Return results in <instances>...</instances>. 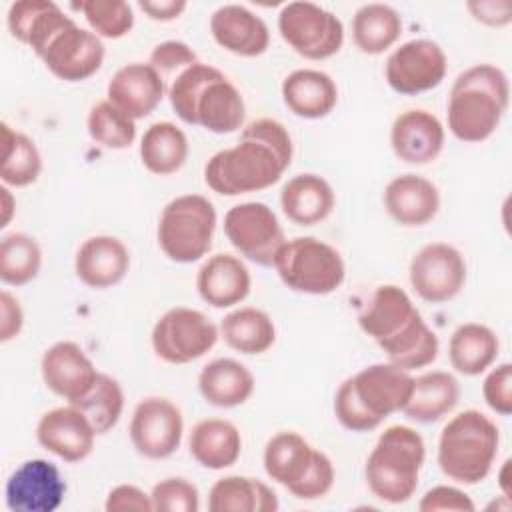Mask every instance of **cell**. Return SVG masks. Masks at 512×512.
<instances>
[{
	"label": "cell",
	"mask_w": 512,
	"mask_h": 512,
	"mask_svg": "<svg viewBox=\"0 0 512 512\" xmlns=\"http://www.w3.org/2000/svg\"><path fill=\"white\" fill-rule=\"evenodd\" d=\"M294 144L274 118L246 124L234 146L218 150L204 164L206 186L220 196H242L274 186L292 164Z\"/></svg>",
	"instance_id": "obj_1"
},
{
	"label": "cell",
	"mask_w": 512,
	"mask_h": 512,
	"mask_svg": "<svg viewBox=\"0 0 512 512\" xmlns=\"http://www.w3.org/2000/svg\"><path fill=\"white\" fill-rule=\"evenodd\" d=\"M168 100L182 122L212 134L236 132L246 118L240 90L222 70L200 60L172 78Z\"/></svg>",
	"instance_id": "obj_2"
},
{
	"label": "cell",
	"mask_w": 512,
	"mask_h": 512,
	"mask_svg": "<svg viewBox=\"0 0 512 512\" xmlns=\"http://www.w3.org/2000/svg\"><path fill=\"white\" fill-rule=\"evenodd\" d=\"M510 104L508 74L494 64L462 70L450 86L446 118L450 134L466 144L488 140Z\"/></svg>",
	"instance_id": "obj_3"
},
{
	"label": "cell",
	"mask_w": 512,
	"mask_h": 512,
	"mask_svg": "<svg viewBox=\"0 0 512 512\" xmlns=\"http://www.w3.org/2000/svg\"><path fill=\"white\" fill-rule=\"evenodd\" d=\"M414 376L390 362L370 364L348 376L334 394L336 420L350 432H370L402 412Z\"/></svg>",
	"instance_id": "obj_4"
},
{
	"label": "cell",
	"mask_w": 512,
	"mask_h": 512,
	"mask_svg": "<svg viewBox=\"0 0 512 512\" xmlns=\"http://www.w3.org/2000/svg\"><path fill=\"white\" fill-rule=\"evenodd\" d=\"M500 446L496 422L480 410L454 414L438 438V466L456 484H480L492 470Z\"/></svg>",
	"instance_id": "obj_5"
},
{
	"label": "cell",
	"mask_w": 512,
	"mask_h": 512,
	"mask_svg": "<svg viewBox=\"0 0 512 512\" xmlns=\"http://www.w3.org/2000/svg\"><path fill=\"white\" fill-rule=\"evenodd\" d=\"M426 446L420 432L410 426H388L376 440L364 464L370 492L388 504L410 500L418 488Z\"/></svg>",
	"instance_id": "obj_6"
},
{
	"label": "cell",
	"mask_w": 512,
	"mask_h": 512,
	"mask_svg": "<svg viewBox=\"0 0 512 512\" xmlns=\"http://www.w3.org/2000/svg\"><path fill=\"white\" fill-rule=\"evenodd\" d=\"M214 230V204L202 194H182L162 208L156 238L168 260L192 264L202 260L212 248Z\"/></svg>",
	"instance_id": "obj_7"
},
{
	"label": "cell",
	"mask_w": 512,
	"mask_h": 512,
	"mask_svg": "<svg viewBox=\"0 0 512 512\" xmlns=\"http://www.w3.org/2000/svg\"><path fill=\"white\" fill-rule=\"evenodd\" d=\"M274 270L286 288L310 296L332 294L346 278L342 254L314 236L286 240L274 258Z\"/></svg>",
	"instance_id": "obj_8"
},
{
	"label": "cell",
	"mask_w": 512,
	"mask_h": 512,
	"mask_svg": "<svg viewBox=\"0 0 512 512\" xmlns=\"http://www.w3.org/2000/svg\"><path fill=\"white\" fill-rule=\"evenodd\" d=\"M220 338L218 326L200 310L176 306L154 324L150 344L166 364H190L208 354Z\"/></svg>",
	"instance_id": "obj_9"
},
{
	"label": "cell",
	"mask_w": 512,
	"mask_h": 512,
	"mask_svg": "<svg viewBox=\"0 0 512 512\" xmlns=\"http://www.w3.org/2000/svg\"><path fill=\"white\" fill-rule=\"evenodd\" d=\"M278 32L306 60H326L344 44L342 20L314 2L284 4L278 12Z\"/></svg>",
	"instance_id": "obj_10"
},
{
	"label": "cell",
	"mask_w": 512,
	"mask_h": 512,
	"mask_svg": "<svg viewBox=\"0 0 512 512\" xmlns=\"http://www.w3.org/2000/svg\"><path fill=\"white\" fill-rule=\"evenodd\" d=\"M224 234L234 250L258 266H274L286 242L276 212L264 202H240L224 214Z\"/></svg>",
	"instance_id": "obj_11"
},
{
	"label": "cell",
	"mask_w": 512,
	"mask_h": 512,
	"mask_svg": "<svg viewBox=\"0 0 512 512\" xmlns=\"http://www.w3.org/2000/svg\"><path fill=\"white\" fill-rule=\"evenodd\" d=\"M468 268L462 252L448 242L424 244L410 260L412 290L430 304L454 300L466 284Z\"/></svg>",
	"instance_id": "obj_12"
},
{
	"label": "cell",
	"mask_w": 512,
	"mask_h": 512,
	"mask_svg": "<svg viewBox=\"0 0 512 512\" xmlns=\"http://www.w3.org/2000/svg\"><path fill=\"white\" fill-rule=\"evenodd\" d=\"M446 70L448 58L438 42L412 38L390 52L384 64V78L394 92L416 96L440 86Z\"/></svg>",
	"instance_id": "obj_13"
},
{
	"label": "cell",
	"mask_w": 512,
	"mask_h": 512,
	"mask_svg": "<svg viewBox=\"0 0 512 512\" xmlns=\"http://www.w3.org/2000/svg\"><path fill=\"white\" fill-rule=\"evenodd\" d=\"M184 418L180 408L164 396L142 398L130 418L128 436L134 450L148 460L172 456L182 442Z\"/></svg>",
	"instance_id": "obj_14"
},
{
	"label": "cell",
	"mask_w": 512,
	"mask_h": 512,
	"mask_svg": "<svg viewBox=\"0 0 512 512\" xmlns=\"http://www.w3.org/2000/svg\"><path fill=\"white\" fill-rule=\"evenodd\" d=\"M104 54L102 38L72 20L48 42L38 58L58 80L84 82L102 68Z\"/></svg>",
	"instance_id": "obj_15"
},
{
	"label": "cell",
	"mask_w": 512,
	"mask_h": 512,
	"mask_svg": "<svg viewBox=\"0 0 512 512\" xmlns=\"http://www.w3.org/2000/svg\"><path fill=\"white\" fill-rule=\"evenodd\" d=\"M66 480L44 458L24 460L6 480L4 500L12 512H54L66 496Z\"/></svg>",
	"instance_id": "obj_16"
},
{
	"label": "cell",
	"mask_w": 512,
	"mask_h": 512,
	"mask_svg": "<svg viewBox=\"0 0 512 512\" xmlns=\"http://www.w3.org/2000/svg\"><path fill=\"white\" fill-rule=\"evenodd\" d=\"M96 436L92 422L74 404L44 412L36 424L38 444L70 464L82 462L92 454Z\"/></svg>",
	"instance_id": "obj_17"
},
{
	"label": "cell",
	"mask_w": 512,
	"mask_h": 512,
	"mask_svg": "<svg viewBox=\"0 0 512 512\" xmlns=\"http://www.w3.org/2000/svg\"><path fill=\"white\" fill-rule=\"evenodd\" d=\"M40 372L46 388L68 404L86 396L100 374L84 348L72 340H60L46 348Z\"/></svg>",
	"instance_id": "obj_18"
},
{
	"label": "cell",
	"mask_w": 512,
	"mask_h": 512,
	"mask_svg": "<svg viewBox=\"0 0 512 512\" xmlns=\"http://www.w3.org/2000/svg\"><path fill=\"white\" fill-rule=\"evenodd\" d=\"M446 128L440 118L424 108L398 114L390 128V146L398 160L414 166L434 162L444 150Z\"/></svg>",
	"instance_id": "obj_19"
},
{
	"label": "cell",
	"mask_w": 512,
	"mask_h": 512,
	"mask_svg": "<svg viewBox=\"0 0 512 512\" xmlns=\"http://www.w3.org/2000/svg\"><path fill=\"white\" fill-rule=\"evenodd\" d=\"M418 316L420 310L404 288L396 284H380L360 308L358 326L380 348L406 330Z\"/></svg>",
	"instance_id": "obj_20"
},
{
	"label": "cell",
	"mask_w": 512,
	"mask_h": 512,
	"mask_svg": "<svg viewBox=\"0 0 512 512\" xmlns=\"http://www.w3.org/2000/svg\"><path fill=\"white\" fill-rule=\"evenodd\" d=\"M164 92V78L148 62H130L112 74L106 100L132 120H140L158 108Z\"/></svg>",
	"instance_id": "obj_21"
},
{
	"label": "cell",
	"mask_w": 512,
	"mask_h": 512,
	"mask_svg": "<svg viewBox=\"0 0 512 512\" xmlns=\"http://www.w3.org/2000/svg\"><path fill=\"white\" fill-rule=\"evenodd\" d=\"M210 34L220 48L242 58L262 56L270 46L266 22L242 4L218 6L210 16Z\"/></svg>",
	"instance_id": "obj_22"
},
{
	"label": "cell",
	"mask_w": 512,
	"mask_h": 512,
	"mask_svg": "<svg viewBox=\"0 0 512 512\" xmlns=\"http://www.w3.org/2000/svg\"><path fill=\"white\" fill-rule=\"evenodd\" d=\"M130 270L128 246L110 234L86 238L74 256V272L82 284L106 290L120 284Z\"/></svg>",
	"instance_id": "obj_23"
},
{
	"label": "cell",
	"mask_w": 512,
	"mask_h": 512,
	"mask_svg": "<svg viewBox=\"0 0 512 512\" xmlns=\"http://www.w3.org/2000/svg\"><path fill=\"white\" fill-rule=\"evenodd\" d=\"M388 216L406 228H418L432 222L440 210V192L436 184L420 174H400L392 178L382 194Z\"/></svg>",
	"instance_id": "obj_24"
},
{
	"label": "cell",
	"mask_w": 512,
	"mask_h": 512,
	"mask_svg": "<svg viewBox=\"0 0 512 512\" xmlns=\"http://www.w3.org/2000/svg\"><path fill=\"white\" fill-rule=\"evenodd\" d=\"M252 288L248 266L234 254L218 252L196 272L198 296L212 308H232L246 300Z\"/></svg>",
	"instance_id": "obj_25"
},
{
	"label": "cell",
	"mask_w": 512,
	"mask_h": 512,
	"mask_svg": "<svg viewBox=\"0 0 512 512\" xmlns=\"http://www.w3.org/2000/svg\"><path fill=\"white\" fill-rule=\"evenodd\" d=\"M320 454L322 450L314 448L304 436L284 430L266 442L262 464L268 478L292 494L310 474Z\"/></svg>",
	"instance_id": "obj_26"
},
{
	"label": "cell",
	"mask_w": 512,
	"mask_h": 512,
	"mask_svg": "<svg viewBox=\"0 0 512 512\" xmlns=\"http://www.w3.org/2000/svg\"><path fill=\"white\" fill-rule=\"evenodd\" d=\"M280 92L284 106L304 120L324 118L338 104V86L334 78L316 68L292 70L282 80Z\"/></svg>",
	"instance_id": "obj_27"
},
{
	"label": "cell",
	"mask_w": 512,
	"mask_h": 512,
	"mask_svg": "<svg viewBox=\"0 0 512 512\" xmlns=\"http://www.w3.org/2000/svg\"><path fill=\"white\" fill-rule=\"evenodd\" d=\"M72 18L50 0H20L12 2L6 14V24L20 44L28 46L36 56Z\"/></svg>",
	"instance_id": "obj_28"
},
{
	"label": "cell",
	"mask_w": 512,
	"mask_h": 512,
	"mask_svg": "<svg viewBox=\"0 0 512 512\" xmlns=\"http://www.w3.org/2000/svg\"><path fill=\"white\" fill-rule=\"evenodd\" d=\"M280 206L290 222L298 226H314L332 214L336 196L326 178L314 172H302L282 186Z\"/></svg>",
	"instance_id": "obj_29"
},
{
	"label": "cell",
	"mask_w": 512,
	"mask_h": 512,
	"mask_svg": "<svg viewBox=\"0 0 512 512\" xmlns=\"http://www.w3.org/2000/svg\"><path fill=\"white\" fill-rule=\"evenodd\" d=\"M460 400V384L452 372L430 370L414 378L412 392L402 408L408 420L434 424L448 416Z\"/></svg>",
	"instance_id": "obj_30"
},
{
	"label": "cell",
	"mask_w": 512,
	"mask_h": 512,
	"mask_svg": "<svg viewBox=\"0 0 512 512\" xmlns=\"http://www.w3.org/2000/svg\"><path fill=\"white\" fill-rule=\"evenodd\" d=\"M254 388V374L234 358H214L198 374L200 396L216 408L242 406Z\"/></svg>",
	"instance_id": "obj_31"
},
{
	"label": "cell",
	"mask_w": 512,
	"mask_h": 512,
	"mask_svg": "<svg viewBox=\"0 0 512 512\" xmlns=\"http://www.w3.org/2000/svg\"><path fill=\"white\" fill-rule=\"evenodd\" d=\"M188 450L202 468L224 470L240 458L242 436L236 424L226 418H204L192 426Z\"/></svg>",
	"instance_id": "obj_32"
},
{
	"label": "cell",
	"mask_w": 512,
	"mask_h": 512,
	"mask_svg": "<svg viewBox=\"0 0 512 512\" xmlns=\"http://www.w3.org/2000/svg\"><path fill=\"white\" fill-rule=\"evenodd\" d=\"M500 340L496 332L480 322L460 324L448 342L450 366L464 376H480L496 362Z\"/></svg>",
	"instance_id": "obj_33"
},
{
	"label": "cell",
	"mask_w": 512,
	"mask_h": 512,
	"mask_svg": "<svg viewBox=\"0 0 512 512\" xmlns=\"http://www.w3.org/2000/svg\"><path fill=\"white\" fill-rule=\"evenodd\" d=\"M218 330L228 348L246 356L264 354L276 342V326L272 316L256 306H240L228 312L220 320Z\"/></svg>",
	"instance_id": "obj_34"
},
{
	"label": "cell",
	"mask_w": 512,
	"mask_h": 512,
	"mask_svg": "<svg viewBox=\"0 0 512 512\" xmlns=\"http://www.w3.org/2000/svg\"><path fill=\"white\" fill-rule=\"evenodd\" d=\"M276 492L258 478L230 474L218 478L208 492L212 512H276Z\"/></svg>",
	"instance_id": "obj_35"
},
{
	"label": "cell",
	"mask_w": 512,
	"mask_h": 512,
	"mask_svg": "<svg viewBox=\"0 0 512 512\" xmlns=\"http://www.w3.org/2000/svg\"><path fill=\"white\" fill-rule=\"evenodd\" d=\"M402 28L400 12L384 2L362 4L352 16L354 46L368 56L390 50L400 40Z\"/></svg>",
	"instance_id": "obj_36"
},
{
	"label": "cell",
	"mask_w": 512,
	"mask_h": 512,
	"mask_svg": "<svg viewBox=\"0 0 512 512\" xmlns=\"http://www.w3.org/2000/svg\"><path fill=\"white\" fill-rule=\"evenodd\" d=\"M142 166L156 176H170L178 172L188 160V138L180 126L168 120L154 122L140 138Z\"/></svg>",
	"instance_id": "obj_37"
},
{
	"label": "cell",
	"mask_w": 512,
	"mask_h": 512,
	"mask_svg": "<svg viewBox=\"0 0 512 512\" xmlns=\"http://www.w3.org/2000/svg\"><path fill=\"white\" fill-rule=\"evenodd\" d=\"M2 166L0 178L8 188H26L42 172V156L36 142L8 122H2Z\"/></svg>",
	"instance_id": "obj_38"
},
{
	"label": "cell",
	"mask_w": 512,
	"mask_h": 512,
	"mask_svg": "<svg viewBox=\"0 0 512 512\" xmlns=\"http://www.w3.org/2000/svg\"><path fill=\"white\" fill-rule=\"evenodd\" d=\"M380 350L386 354V360L406 372L426 368L438 358L440 342L436 332L426 324L422 314L396 338L382 344Z\"/></svg>",
	"instance_id": "obj_39"
},
{
	"label": "cell",
	"mask_w": 512,
	"mask_h": 512,
	"mask_svg": "<svg viewBox=\"0 0 512 512\" xmlns=\"http://www.w3.org/2000/svg\"><path fill=\"white\" fill-rule=\"evenodd\" d=\"M42 268V248L26 232H10L0 242V280L8 286L32 282Z\"/></svg>",
	"instance_id": "obj_40"
},
{
	"label": "cell",
	"mask_w": 512,
	"mask_h": 512,
	"mask_svg": "<svg viewBox=\"0 0 512 512\" xmlns=\"http://www.w3.org/2000/svg\"><path fill=\"white\" fill-rule=\"evenodd\" d=\"M72 404L86 414L100 436L118 424L124 412V390L116 378L100 372L90 392Z\"/></svg>",
	"instance_id": "obj_41"
},
{
	"label": "cell",
	"mask_w": 512,
	"mask_h": 512,
	"mask_svg": "<svg viewBox=\"0 0 512 512\" xmlns=\"http://www.w3.org/2000/svg\"><path fill=\"white\" fill-rule=\"evenodd\" d=\"M86 130L90 138L106 150H126L136 140V120L108 100H100L90 108Z\"/></svg>",
	"instance_id": "obj_42"
},
{
	"label": "cell",
	"mask_w": 512,
	"mask_h": 512,
	"mask_svg": "<svg viewBox=\"0 0 512 512\" xmlns=\"http://www.w3.org/2000/svg\"><path fill=\"white\" fill-rule=\"evenodd\" d=\"M76 8L98 38L118 40L134 28V10L124 0H84Z\"/></svg>",
	"instance_id": "obj_43"
},
{
	"label": "cell",
	"mask_w": 512,
	"mask_h": 512,
	"mask_svg": "<svg viewBox=\"0 0 512 512\" xmlns=\"http://www.w3.org/2000/svg\"><path fill=\"white\" fill-rule=\"evenodd\" d=\"M150 498L156 512H198L200 508L198 488L180 476H170L154 484Z\"/></svg>",
	"instance_id": "obj_44"
},
{
	"label": "cell",
	"mask_w": 512,
	"mask_h": 512,
	"mask_svg": "<svg viewBox=\"0 0 512 512\" xmlns=\"http://www.w3.org/2000/svg\"><path fill=\"white\" fill-rule=\"evenodd\" d=\"M482 382V396L490 410L500 416L512 414V364L502 362L494 368H488Z\"/></svg>",
	"instance_id": "obj_45"
},
{
	"label": "cell",
	"mask_w": 512,
	"mask_h": 512,
	"mask_svg": "<svg viewBox=\"0 0 512 512\" xmlns=\"http://www.w3.org/2000/svg\"><path fill=\"white\" fill-rule=\"evenodd\" d=\"M198 62L196 52L182 40H164L156 44L150 52L148 64L166 80L174 72L180 74L184 68Z\"/></svg>",
	"instance_id": "obj_46"
},
{
	"label": "cell",
	"mask_w": 512,
	"mask_h": 512,
	"mask_svg": "<svg viewBox=\"0 0 512 512\" xmlns=\"http://www.w3.org/2000/svg\"><path fill=\"white\" fill-rule=\"evenodd\" d=\"M476 506L472 498L460 490L458 486L438 484L424 492L418 502L420 512H438V510H454V512H472Z\"/></svg>",
	"instance_id": "obj_47"
},
{
	"label": "cell",
	"mask_w": 512,
	"mask_h": 512,
	"mask_svg": "<svg viewBox=\"0 0 512 512\" xmlns=\"http://www.w3.org/2000/svg\"><path fill=\"white\" fill-rule=\"evenodd\" d=\"M106 512H152V498L134 484L114 486L104 502Z\"/></svg>",
	"instance_id": "obj_48"
},
{
	"label": "cell",
	"mask_w": 512,
	"mask_h": 512,
	"mask_svg": "<svg viewBox=\"0 0 512 512\" xmlns=\"http://www.w3.org/2000/svg\"><path fill=\"white\" fill-rule=\"evenodd\" d=\"M466 8L476 22H482L492 28H502L512 22L510 0H476V2H468Z\"/></svg>",
	"instance_id": "obj_49"
},
{
	"label": "cell",
	"mask_w": 512,
	"mask_h": 512,
	"mask_svg": "<svg viewBox=\"0 0 512 512\" xmlns=\"http://www.w3.org/2000/svg\"><path fill=\"white\" fill-rule=\"evenodd\" d=\"M24 326V312L16 296H12L8 290H2L0 294V342L6 344L14 340Z\"/></svg>",
	"instance_id": "obj_50"
},
{
	"label": "cell",
	"mask_w": 512,
	"mask_h": 512,
	"mask_svg": "<svg viewBox=\"0 0 512 512\" xmlns=\"http://www.w3.org/2000/svg\"><path fill=\"white\" fill-rule=\"evenodd\" d=\"M184 0H140L138 8L156 22H170L176 20L186 10Z\"/></svg>",
	"instance_id": "obj_51"
},
{
	"label": "cell",
	"mask_w": 512,
	"mask_h": 512,
	"mask_svg": "<svg viewBox=\"0 0 512 512\" xmlns=\"http://www.w3.org/2000/svg\"><path fill=\"white\" fill-rule=\"evenodd\" d=\"M0 208H2V216H0V228H6L16 212V200L10 192L8 186H0Z\"/></svg>",
	"instance_id": "obj_52"
},
{
	"label": "cell",
	"mask_w": 512,
	"mask_h": 512,
	"mask_svg": "<svg viewBox=\"0 0 512 512\" xmlns=\"http://www.w3.org/2000/svg\"><path fill=\"white\" fill-rule=\"evenodd\" d=\"M508 472H510V460H504L500 470H498V486L502 490V496L510 498V478H508Z\"/></svg>",
	"instance_id": "obj_53"
}]
</instances>
